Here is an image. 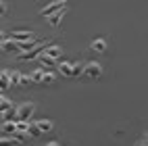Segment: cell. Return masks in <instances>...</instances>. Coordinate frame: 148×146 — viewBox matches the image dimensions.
<instances>
[{"label": "cell", "instance_id": "5b68a950", "mask_svg": "<svg viewBox=\"0 0 148 146\" xmlns=\"http://www.w3.org/2000/svg\"><path fill=\"white\" fill-rule=\"evenodd\" d=\"M11 69H2L0 71V90H6V88H11Z\"/></svg>", "mask_w": 148, "mask_h": 146}, {"label": "cell", "instance_id": "ffe728a7", "mask_svg": "<svg viewBox=\"0 0 148 146\" xmlns=\"http://www.w3.org/2000/svg\"><path fill=\"white\" fill-rule=\"evenodd\" d=\"M52 82H54V73L44 71V77H42V84L40 86H48V84H52Z\"/></svg>", "mask_w": 148, "mask_h": 146}, {"label": "cell", "instance_id": "8992f818", "mask_svg": "<svg viewBox=\"0 0 148 146\" xmlns=\"http://www.w3.org/2000/svg\"><path fill=\"white\" fill-rule=\"evenodd\" d=\"M44 54L56 61V58H61V54H63V48H61V46H56V44H50V46H48L46 50H44Z\"/></svg>", "mask_w": 148, "mask_h": 146}, {"label": "cell", "instance_id": "9a60e30c", "mask_svg": "<svg viewBox=\"0 0 148 146\" xmlns=\"http://www.w3.org/2000/svg\"><path fill=\"white\" fill-rule=\"evenodd\" d=\"M27 136H32V138H40V136H42V132H40V127H38V123H36V121H32V123H29Z\"/></svg>", "mask_w": 148, "mask_h": 146}, {"label": "cell", "instance_id": "4fadbf2b", "mask_svg": "<svg viewBox=\"0 0 148 146\" xmlns=\"http://www.w3.org/2000/svg\"><path fill=\"white\" fill-rule=\"evenodd\" d=\"M0 134H15V121H2L0 125Z\"/></svg>", "mask_w": 148, "mask_h": 146}, {"label": "cell", "instance_id": "1f68e13d", "mask_svg": "<svg viewBox=\"0 0 148 146\" xmlns=\"http://www.w3.org/2000/svg\"><path fill=\"white\" fill-rule=\"evenodd\" d=\"M0 138H2V136H0Z\"/></svg>", "mask_w": 148, "mask_h": 146}, {"label": "cell", "instance_id": "d6986e66", "mask_svg": "<svg viewBox=\"0 0 148 146\" xmlns=\"http://www.w3.org/2000/svg\"><path fill=\"white\" fill-rule=\"evenodd\" d=\"M44 71L46 69H36L32 75H29V77H32V82H36V84H42V77H44Z\"/></svg>", "mask_w": 148, "mask_h": 146}, {"label": "cell", "instance_id": "7402d4cb", "mask_svg": "<svg viewBox=\"0 0 148 146\" xmlns=\"http://www.w3.org/2000/svg\"><path fill=\"white\" fill-rule=\"evenodd\" d=\"M11 86H21V73H19V71L11 73Z\"/></svg>", "mask_w": 148, "mask_h": 146}, {"label": "cell", "instance_id": "7c38bea8", "mask_svg": "<svg viewBox=\"0 0 148 146\" xmlns=\"http://www.w3.org/2000/svg\"><path fill=\"white\" fill-rule=\"evenodd\" d=\"M36 123H38V127H40V132H42V134H46V132H52V127H54L50 119H40V121H36Z\"/></svg>", "mask_w": 148, "mask_h": 146}, {"label": "cell", "instance_id": "f546056e", "mask_svg": "<svg viewBox=\"0 0 148 146\" xmlns=\"http://www.w3.org/2000/svg\"><path fill=\"white\" fill-rule=\"evenodd\" d=\"M144 140H146V142H148V132H146V134H144Z\"/></svg>", "mask_w": 148, "mask_h": 146}, {"label": "cell", "instance_id": "ac0fdd59", "mask_svg": "<svg viewBox=\"0 0 148 146\" xmlns=\"http://www.w3.org/2000/svg\"><path fill=\"white\" fill-rule=\"evenodd\" d=\"M11 106H13V104H11V100H8L6 96H0V115H2L4 111H8Z\"/></svg>", "mask_w": 148, "mask_h": 146}, {"label": "cell", "instance_id": "6da1fadb", "mask_svg": "<svg viewBox=\"0 0 148 146\" xmlns=\"http://www.w3.org/2000/svg\"><path fill=\"white\" fill-rule=\"evenodd\" d=\"M36 111V104L34 102H23L17 106V121H29L32 115Z\"/></svg>", "mask_w": 148, "mask_h": 146}, {"label": "cell", "instance_id": "5bb4252c", "mask_svg": "<svg viewBox=\"0 0 148 146\" xmlns=\"http://www.w3.org/2000/svg\"><path fill=\"white\" fill-rule=\"evenodd\" d=\"M2 121H17V106H11L8 111L2 113Z\"/></svg>", "mask_w": 148, "mask_h": 146}, {"label": "cell", "instance_id": "30bf717a", "mask_svg": "<svg viewBox=\"0 0 148 146\" xmlns=\"http://www.w3.org/2000/svg\"><path fill=\"white\" fill-rule=\"evenodd\" d=\"M90 48H92V52H104L106 50V42L102 38H96V40L90 44Z\"/></svg>", "mask_w": 148, "mask_h": 146}, {"label": "cell", "instance_id": "277c9868", "mask_svg": "<svg viewBox=\"0 0 148 146\" xmlns=\"http://www.w3.org/2000/svg\"><path fill=\"white\" fill-rule=\"evenodd\" d=\"M84 73H86L88 77H92V80H98V77L102 75V65H100V63H88V65L84 67Z\"/></svg>", "mask_w": 148, "mask_h": 146}, {"label": "cell", "instance_id": "f1b7e54d", "mask_svg": "<svg viewBox=\"0 0 148 146\" xmlns=\"http://www.w3.org/2000/svg\"><path fill=\"white\" fill-rule=\"evenodd\" d=\"M46 146H58V144H56V142H48Z\"/></svg>", "mask_w": 148, "mask_h": 146}, {"label": "cell", "instance_id": "ba28073f", "mask_svg": "<svg viewBox=\"0 0 148 146\" xmlns=\"http://www.w3.org/2000/svg\"><path fill=\"white\" fill-rule=\"evenodd\" d=\"M40 42H42V40H38V38H36V40H29V42L19 44V52H29V50H34V48L40 44Z\"/></svg>", "mask_w": 148, "mask_h": 146}, {"label": "cell", "instance_id": "4dcf8cb0", "mask_svg": "<svg viewBox=\"0 0 148 146\" xmlns=\"http://www.w3.org/2000/svg\"><path fill=\"white\" fill-rule=\"evenodd\" d=\"M0 92H2V90H0ZM0 96H2V94H0Z\"/></svg>", "mask_w": 148, "mask_h": 146}, {"label": "cell", "instance_id": "e0dca14e", "mask_svg": "<svg viewBox=\"0 0 148 146\" xmlns=\"http://www.w3.org/2000/svg\"><path fill=\"white\" fill-rule=\"evenodd\" d=\"M29 123H32V121H15V132L27 134V130H29Z\"/></svg>", "mask_w": 148, "mask_h": 146}, {"label": "cell", "instance_id": "603a6c76", "mask_svg": "<svg viewBox=\"0 0 148 146\" xmlns=\"http://www.w3.org/2000/svg\"><path fill=\"white\" fill-rule=\"evenodd\" d=\"M17 142L11 138V136H2V138H0V146H15Z\"/></svg>", "mask_w": 148, "mask_h": 146}, {"label": "cell", "instance_id": "cb8c5ba5", "mask_svg": "<svg viewBox=\"0 0 148 146\" xmlns=\"http://www.w3.org/2000/svg\"><path fill=\"white\" fill-rule=\"evenodd\" d=\"M84 67H86V65H82V63H73V75H71V77L82 75V73H84Z\"/></svg>", "mask_w": 148, "mask_h": 146}, {"label": "cell", "instance_id": "9c48e42d", "mask_svg": "<svg viewBox=\"0 0 148 146\" xmlns=\"http://www.w3.org/2000/svg\"><path fill=\"white\" fill-rule=\"evenodd\" d=\"M67 15V8H63L61 13H56V15H52L50 19H48V25H52V27H58L61 25V21H63V17Z\"/></svg>", "mask_w": 148, "mask_h": 146}, {"label": "cell", "instance_id": "7a4b0ae2", "mask_svg": "<svg viewBox=\"0 0 148 146\" xmlns=\"http://www.w3.org/2000/svg\"><path fill=\"white\" fill-rule=\"evenodd\" d=\"M63 8H67V6H65V2H63V0H56V2H52V4H48V6H44L42 11H40V15H42V17H48V19H50L52 15H56V13H61Z\"/></svg>", "mask_w": 148, "mask_h": 146}, {"label": "cell", "instance_id": "8fae6325", "mask_svg": "<svg viewBox=\"0 0 148 146\" xmlns=\"http://www.w3.org/2000/svg\"><path fill=\"white\" fill-rule=\"evenodd\" d=\"M58 71H61L63 75H67V77H71L73 75V63H67V61L58 63Z\"/></svg>", "mask_w": 148, "mask_h": 146}, {"label": "cell", "instance_id": "484cf974", "mask_svg": "<svg viewBox=\"0 0 148 146\" xmlns=\"http://www.w3.org/2000/svg\"><path fill=\"white\" fill-rule=\"evenodd\" d=\"M6 11H8L6 2H0V17H2V15H6Z\"/></svg>", "mask_w": 148, "mask_h": 146}, {"label": "cell", "instance_id": "2e32d148", "mask_svg": "<svg viewBox=\"0 0 148 146\" xmlns=\"http://www.w3.org/2000/svg\"><path fill=\"white\" fill-rule=\"evenodd\" d=\"M38 61H40V65H42V69H46V67H54V65H56V61H54V58H50V56H46V54H42L40 58H38Z\"/></svg>", "mask_w": 148, "mask_h": 146}, {"label": "cell", "instance_id": "44dd1931", "mask_svg": "<svg viewBox=\"0 0 148 146\" xmlns=\"http://www.w3.org/2000/svg\"><path fill=\"white\" fill-rule=\"evenodd\" d=\"M11 138L17 142V144H23L25 140H27V134H21V132H15L13 136H11Z\"/></svg>", "mask_w": 148, "mask_h": 146}, {"label": "cell", "instance_id": "4316f807", "mask_svg": "<svg viewBox=\"0 0 148 146\" xmlns=\"http://www.w3.org/2000/svg\"><path fill=\"white\" fill-rule=\"evenodd\" d=\"M6 40H8V38H6V34H4V32H0V46H2Z\"/></svg>", "mask_w": 148, "mask_h": 146}, {"label": "cell", "instance_id": "52a82bcc", "mask_svg": "<svg viewBox=\"0 0 148 146\" xmlns=\"http://www.w3.org/2000/svg\"><path fill=\"white\" fill-rule=\"evenodd\" d=\"M0 50H2V52H8V54H11V52H19V44L13 42L11 38H8V40H6L2 46H0Z\"/></svg>", "mask_w": 148, "mask_h": 146}, {"label": "cell", "instance_id": "83f0119b", "mask_svg": "<svg viewBox=\"0 0 148 146\" xmlns=\"http://www.w3.org/2000/svg\"><path fill=\"white\" fill-rule=\"evenodd\" d=\"M136 146H148V142L146 140H140V142H136Z\"/></svg>", "mask_w": 148, "mask_h": 146}, {"label": "cell", "instance_id": "d4e9b609", "mask_svg": "<svg viewBox=\"0 0 148 146\" xmlns=\"http://www.w3.org/2000/svg\"><path fill=\"white\" fill-rule=\"evenodd\" d=\"M32 84V77L29 75H21V86H29Z\"/></svg>", "mask_w": 148, "mask_h": 146}, {"label": "cell", "instance_id": "3957f363", "mask_svg": "<svg viewBox=\"0 0 148 146\" xmlns=\"http://www.w3.org/2000/svg\"><path fill=\"white\" fill-rule=\"evenodd\" d=\"M36 34L34 32H25V29H23V32H13L11 34V40L13 42H17V44H23V42H29V40H36Z\"/></svg>", "mask_w": 148, "mask_h": 146}]
</instances>
